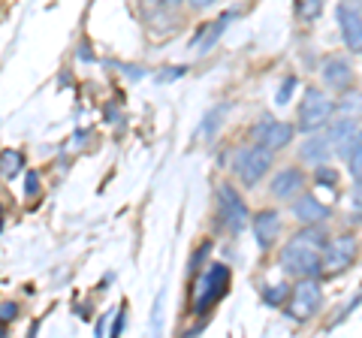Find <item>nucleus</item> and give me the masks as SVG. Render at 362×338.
Instances as JSON below:
<instances>
[{"label":"nucleus","instance_id":"obj_13","mask_svg":"<svg viewBox=\"0 0 362 338\" xmlns=\"http://www.w3.org/2000/svg\"><path fill=\"white\" fill-rule=\"evenodd\" d=\"M293 218H296L302 227H314V223H326L329 221V206H323L314 194H299L293 199Z\"/></svg>","mask_w":362,"mask_h":338},{"label":"nucleus","instance_id":"obj_16","mask_svg":"<svg viewBox=\"0 0 362 338\" xmlns=\"http://www.w3.org/2000/svg\"><path fill=\"white\" fill-rule=\"evenodd\" d=\"M332 142L326 136H308L299 145V161L308 163V166H320V163H329L332 157Z\"/></svg>","mask_w":362,"mask_h":338},{"label":"nucleus","instance_id":"obj_19","mask_svg":"<svg viewBox=\"0 0 362 338\" xmlns=\"http://www.w3.org/2000/svg\"><path fill=\"white\" fill-rule=\"evenodd\" d=\"M21 166H25V154L21 151L6 148L4 154H0V173H4L6 178H16L21 173Z\"/></svg>","mask_w":362,"mask_h":338},{"label":"nucleus","instance_id":"obj_26","mask_svg":"<svg viewBox=\"0 0 362 338\" xmlns=\"http://www.w3.org/2000/svg\"><path fill=\"white\" fill-rule=\"evenodd\" d=\"M37 190H40V175L28 173L25 175V197H37Z\"/></svg>","mask_w":362,"mask_h":338},{"label":"nucleus","instance_id":"obj_24","mask_svg":"<svg viewBox=\"0 0 362 338\" xmlns=\"http://www.w3.org/2000/svg\"><path fill=\"white\" fill-rule=\"evenodd\" d=\"M296 85H299V78H296V76H287V78H284V85H281V88H278V94H275V103H278V106H284Z\"/></svg>","mask_w":362,"mask_h":338},{"label":"nucleus","instance_id":"obj_5","mask_svg":"<svg viewBox=\"0 0 362 338\" xmlns=\"http://www.w3.org/2000/svg\"><path fill=\"white\" fill-rule=\"evenodd\" d=\"M230 269L223 263H211L206 269V275L199 278V287H197V299H194V311L197 314H206L214 302H221L226 296V290H230Z\"/></svg>","mask_w":362,"mask_h":338},{"label":"nucleus","instance_id":"obj_28","mask_svg":"<svg viewBox=\"0 0 362 338\" xmlns=\"http://www.w3.org/2000/svg\"><path fill=\"white\" fill-rule=\"evenodd\" d=\"M148 4H154L157 9H175L181 6V0H148Z\"/></svg>","mask_w":362,"mask_h":338},{"label":"nucleus","instance_id":"obj_4","mask_svg":"<svg viewBox=\"0 0 362 338\" xmlns=\"http://www.w3.org/2000/svg\"><path fill=\"white\" fill-rule=\"evenodd\" d=\"M320 305H323V290L317 284V278H299L296 287L287 296V317L296 323H305L320 311Z\"/></svg>","mask_w":362,"mask_h":338},{"label":"nucleus","instance_id":"obj_3","mask_svg":"<svg viewBox=\"0 0 362 338\" xmlns=\"http://www.w3.org/2000/svg\"><path fill=\"white\" fill-rule=\"evenodd\" d=\"M335 118V100L329 94H323L320 88H305L302 103H299V130L314 133L326 127Z\"/></svg>","mask_w":362,"mask_h":338},{"label":"nucleus","instance_id":"obj_11","mask_svg":"<svg viewBox=\"0 0 362 338\" xmlns=\"http://www.w3.org/2000/svg\"><path fill=\"white\" fill-rule=\"evenodd\" d=\"M239 16H242L239 9H230V13L218 16L214 21H206V25H202V28L197 30V37L190 40V49H194V52H209V49L214 46V42H218V40L223 37V30L230 28V25H233V21L239 18Z\"/></svg>","mask_w":362,"mask_h":338},{"label":"nucleus","instance_id":"obj_17","mask_svg":"<svg viewBox=\"0 0 362 338\" xmlns=\"http://www.w3.org/2000/svg\"><path fill=\"white\" fill-rule=\"evenodd\" d=\"M344 161H347V166H350V175H354V182L362 185V133H356L354 142L347 145Z\"/></svg>","mask_w":362,"mask_h":338},{"label":"nucleus","instance_id":"obj_2","mask_svg":"<svg viewBox=\"0 0 362 338\" xmlns=\"http://www.w3.org/2000/svg\"><path fill=\"white\" fill-rule=\"evenodd\" d=\"M272 163H275V151L266 148V145L251 142V145H245V148L235 151V157H233V173L239 175V182L245 187H257L269 175Z\"/></svg>","mask_w":362,"mask_h":338},{"label":"nucleus","instance_id":"obj_8","mask_svg":"<svg viewBox=\"0 0 362 338\" xmlns=\"http://www.w3.org/2000/svg\"><path fill=\"white\" fill-rule=\"evenodd\" d=\"M293 136H296V127L287 124V121H278V118H263L251 130V139L257 145H266V148H272V151L287 148V145L293 142Z\"/></svg>","mask_w":362,"mask_h":338},{"label":"nucleus","instance_id":"obj_30","mask_svg":"<svg viewBox=\"0 0 362 338\" xmlns=\"http://www.w3.org/2000/svg\"><path fill=\"white\" fill-rule=\"evenodd\" d=\"M121 332H124V311H118L115 326H112V335H121Z\"/></svg>","mask_w":362,"mask_h":338},{"label":"nucleus","instance_id":"obj_14","mask_svg":"<svg viewBox=\"0 0 362 338\" xmlns=\"http://www.w3.org/2000/svg\"><path fill=\"white\" fill-rule=\"evenodd\" d=\"M320 78H323L326 88H332V91H347L350 78H354V66H350V61L341 58V54H332V58H326Z\"/></svg>","mask_w":362,"mask_h":338},{"label":"nucleus","instance_id":"obj_27","mask_svg":"<svg viewBox=\"0 0 362 338\" xmlns=\"http://www.w3.org/2000/svg\"><path fill=\"white\" fill-rule=\"evenodd\" d=\"M16 314H18V308L13 305V302H4V305H0V323L16 320Z\"/></svg>","mask_w":362,"mask_h":338},{"label":"nucleus","instance_id":"obj_32","mask_svg":"<svg viewBox=\"0 0 362 338\" xmlns=\"http://www.w3.org/2000/svg\"><path fill=\"white\" fill-rule=\"evenodd\" d=\"M106 320H109V317H103V320L97 323V335H103V332H106Z\"/></svg>","mask_w":362,"mask_h":338},{"label":"nucleus","instance_id":"obj_21","mask_svg":"<svg viewBox=\"0 0 362 338\" xmlns=\"http://www.w3.org/2000/svg\"><path fill=\"white\" fill-rule=\"evenodd\" d=\"M287 296H290L287 284H266V287H263V302H266V305H272V308L284 305Z\"/></svg>","mask_w":362,"mask_h":338},{"label":"nucleus","instance_id":"obj_10","mask_svg":"<svg viewBox=\"0 0 362 338\" xmlns=\"http://www.w3.org/2000/svg\"><path fill=\"white\" fill-rule=\"evenodd\" d=\"M335 18H338V30H341V40L350 52H362V13L354 9L344 0V4L335 6Z\"/></svg>","mask_w":362,"mask_h":338},{"label":"nucleus","instance_id":"obj_6","mask_svg":"<svg viewBox=\"0 0 362 338\" xmlns=\"http://www.w3.org/2000/svg\"><path fill=\"white\" fill-rule=\"evenodd\" d=\"M354 260H356V239L350 233H341L326 242L323 254H320V269H323V275L332 278L338 272H344Z\"/></svg>","mask_w":362,"mask_h":338},{"label":"nucleus","instance_id":"obj_22","mask_svg":"<svg viewBox=\"0 0 362 338\" xmlns=\"http://www.w3.org/2000/svg\"><path fill=\"white\" fill-rule=\"evenodd\" d=\"M320 9H323V0H299V18L302 21H314L320 16Z\"/></svg>","mask_w":362,"mask_h":338},{"label":"nucleus","instance_id":"obj_33","mask_svg":"<svg viewBox=\"0 0 362 338\" xmlns=\"http://www.w3.org/2000/svg\"><path fill=\"white\" fill-rule=\"evenodd\" d=\"M347 4L354 6V9H359V13H362V0H347Z\"/></svg>","mask_w":362,"mask_h":338},{"label":"nucleus","instance_id":"obj_34","mask_svg":"<svg viewBox=\"0 0 362 338\" xmlns=\"http://www.w3.org/2000/svg\"><path fill=\"white\" fill-rule=\"evenodd\" d=\"M0 230H4V209H0Z\"/></svg>","mask_w":362,"mask_h":338},{"label":"nucleus","instance_id":"obj_1","mask_svg":"<svg viewBox=\"0 0 362 338\" xmlns=\"http://www.w3.org/2000/svg\"><path fill=\"white\" fill-rule=\"evenodd\" d=\"M326 230L323 223H314V227H302V233H296L293 239L281 247V269L293 278H317L323 275L320 269V254L326 247Z\"/></svg>","mask_w":362,"mask_h":338},{"label":"nucleus","instance_id":"obj_20","mask_svg":"<svg viewBox=\"0 0 362 338\" xmlns=\"http://www.w3.org/2000/svg\"><path fill=\"white\" fill-rule=\"evenodd\" d=\"M226 112H230V106L221 103V106H214V109L209 112V115H206V121H202V127H199V133H206V139H209L211 133L223 124V115H226Z\"/></svg>","mask_w":362,"mask_h":338},{"label":"nucleus","instance_id":"obj_18","mask_svg":"<svg viewBox=\"0 0 362 338\" xmlns=\"http://www.w3.org/2000/svg\"><path fill=\"white\" fill-rule=\"evenodd\" d=\"M335 115L359 118V115H362V91H347V94H341V100L335 103Z\"/></svg>","mask_w":362,"mask_h":338},{"label":"nucleus","instance_id":"obj_23","mask_svg":"<svg viewBox=\"0 0 362 338\" xmlns=\"http://www.w3.org/2000/svg\"><path fill=\"white\" fill-rule=\"evenodd\" d=\"M314 178H317V185H329V187H335V185H338V173H335V169H332L329 163H320V166H317Z\"/></svg>","mask_w":362,"mask_h":338},{"label":"nucleus","instance_id":"obj_12","mask_svg":"<svg viewBox=\"0 0 362 338\" xmlns=\"http://www.w3.org/2000/svg\"><path fill=\"white\" fill-rule=\"evenodd\" d=\"M281 215L275 209H263L254 215V239L259 251H269V247L278 245V235H281Z\"/></svg>","mask_w":362,"mask_h":338},{"label":"nucleus","instance_id":"obj_15","mask_svg":"<svg viewBox=\"0 0 362 338\" xmlns=\"http://www.w3.org/2000/svg\"><path fill=\"white\" fill-rule=\"evenodd\" d=\"M359 133V127H356V118H347V115H341V118H332L329 124H326V139L332 142V148L344 157V151H347V145L354 142V136Z\"/></svg>","mask_w":362,"mask_h":338},{"label":"nucleus","instance_id":"obj_25","mask_svg":"<svg viewBox=\"0 0 362 338\" xmlns=\"http://www.w3.org/2000/svg\"><path fill=\"white\" fill-rule=\"evenodd\" d=\"M185 73H187V66H166V73H157V82H173V78Z\"/></svg>","mask_w":362,"mask_h":338},{"label":"nucleus","instance_id":"obj_9","mask_svg":"<svg viewBox=\"0 0 362 338\" xmlns=\"http://www.w3.org/2000/svg\"><path fill=\"white\" fill-rule=\"evenodd\" d=\"M302 190H305V175H302V169H296V166L278 169L275 178L269 182V194H272V199H278V202H293Z\"/></svg>","mask_w":362,"mask_h":338},{"label":"nucleus","instance_id":"obj_31","mask_svg":"<svg viewBox=\"0 0 362 338\" xmlns=\"http://www.w3.org/2000/svg\"><path fill=\"white\" fill-rule=\"evenodd\" d=\"M78 58H88V61H94V54H90V49H88V46H82V49H78Z\"/></svg>","mask_w":362,"mask_h":338},{"label":"nucleus","instance_id":"obj_29","mask_svg":"<svg viewBox=\"0 0 362 338\" xmlns=\"http://www.w3.org/2000/svg\"><path fill=\"white\" fill-rule=\"evenodd\" d=\"M218 0H190V9H197V13H202V9H209V6H214Z\"/></svg>","mask_w":362,"mask_h":338},{"label":"nucleus","instance_id":"obj_7","mask_svg":"<svg viewBox=\"0 0 362 338\" xmlns=\"http://www.w3.org/2000/svg\"><path fill=\"white\" fill-rule=\"evenodd\" d=\"M218 202H221V218H223V227L230 230L233 235H239L247 223H251V211H247L245 199L239 197V190L230 187V185H221L218 187Z\"/></svg>","mask_w":362,"mask_h":338}]
</instances>
